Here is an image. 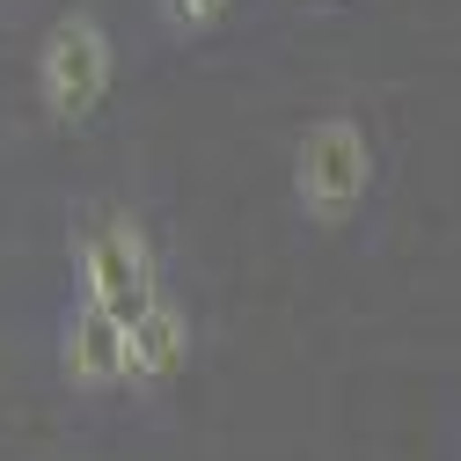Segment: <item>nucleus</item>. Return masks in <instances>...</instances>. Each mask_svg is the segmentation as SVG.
Segmentation results:
<instances>
[{"instance_id": "f257e3e1", "label": "nucleus", "mask_w": 461, "mask_h": 461, "mask_svg": "<svg viewBox=\"0 0 461 461\" xmlns=\"http://www.w3.org/2000/svg\"><path fill=\"white\" fill-rule=\"evenodd\" d=\"M374 176H381V154L352 110H322V118L301 125L285 184H294V212L308 227H352L374 198Z\"/></svg>"}, {"instance_id": "f03ea898", "label": "nucleus", "mask_w": 461, "mask_h": 461, "mask_svg": "<svg viewBox=\"0 0 461 461\" xmlns=\"http://www.w3.org/2000/svg\"><path fill=\"white\" fill-rule=\"evenodd\" d=\"M74 278H81V308L132 322L154 294H161V264H154V235L140 227V212L103 205L74 227Z\"/></svg>"}, {"instance_id": "7ed1b4c3", "label": "nucleus", "mask_w": 461, "mask_h": 461, "mask_svg": "<svg viewBox=\"0 0 461 461\" xmlns=\"http://www.w3.org/2000/svg\"><path fill=\"white\" fill-rule=\"evenodd\" d=\"M110 81H118V44H110V30L95 15H59L44 30L37 44V103H44V118L51 125H88Z\"/></svg>"}, {"instance_id": "20e7f679", "label": "nucleus", "mask_w": 461, "mask_h": 461, "mask_svg": "<svg viewBox=\"0 0 461 461\" xmlns=\"http://www.w3.org/2000/svg\"><path fill=\"white\" fill-rule=\"evenodd\" d=\"M191 366V315L154 294L132 322H125V388H168Z\"/></svg>"}, {"instance_id": "423d86ee", "label": "nucleus", "mask_w": 461, "mask_h": 461, "mask_svg": "<svg viewBox=\"0 0 461 461\" xmlns=\"http://www.w3.org/2000/svg\"><path fill=\"white\" fill-rule=\"evenodd\" d=\"M154 15H161L168 37H205L235 15V0H154Z\"/></svg>"}, {"instance_id": "0eeeda50", "label": "nucleus", "mask_w": 461, "mask_h": 461, "mask_svg": "<svg viewBox=\"0 0 461 461\" xmlns=\"http://www.w3.org/2000/svg\"><path fill=\"white\" fill-rule=\"evenodd\" d=\"M308 8H330V0H308Z\"/></svg>"}, {"instance_id": "39448f33", "label": "nucleus", "mask_w": 461, "mask_h": 461, "mask_svg": "<svg viewBox=\"0 0 461 461\" xmlns=\"http://www.w3.org/2000/svg\"><path fill=\"white\" fill-rule=\"evenodd\" d=\"M59 374L81 395H118L125 388V322H110V315L74 301L67 322H59Z\"/></svg>"}]
</instances>
